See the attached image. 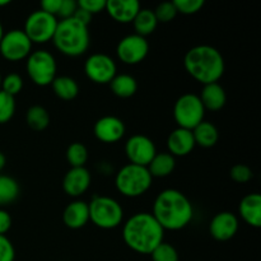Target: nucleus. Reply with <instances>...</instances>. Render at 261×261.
<instances>
[{"label":"nucleus","mask_w":261,"mask_h":261,"mask_svg":"<svg viewBox=\"0 0 261 261\" xmlns=\"http://www.w3.org/2000/svg\"><path fill=\"white\" fill-rule=\"evenodd\" d=\"M152 216L163 229L178 231L190 223L194 209L190 200L181 191L167 189L155 198Z\"/></svg>","instance_id":"1"},{"label":"nucleus","mask_w":261,"mask_h":261,"mask_svg":"<svg viewBox=\"0 0 261 261\" xmlns=\"http://www.w3.org/2000/svg\"><path fill=\"white\" fill-rule=\"evenodd\" d=\"M165 229L149 213H137L130 217L122 228V239L133 251L143 255L150 252L163 242Z\"/></svg>","instance_id":"2"},{"label":"nucleus","mask_w":261,"mask_h":261,"mask_svg":"<svg viewBox=\"0 0 261 261\" xmlns=\"http://www.w3.org/2000/svg\"><path fill=\"white\" fill-rule=\"evenodd\" d=\"M184 65L189 75L199 83H218L224 73V59L216 47L199 45L190 48L184 59Z\"/></svg>","instance_id":"3"},{"label":"nucleus","mask_w":261,"mask_h":261,"mask_svg":"<svg viewBox=\"0 0 261 261\" xmlns=\"http://www.w3.org/2000/svg\"><path fill=\"white\" fill-rule=\"evenodd\" d=\"M53 42L61 54L70 58L81 56L89 47L88 27L75 18H68L58 22Z\"/></svg>","instance_id":"4"},{"label":"nucleus","mask_w":261,"mask_h":261,"mask_svg":"<svg viewBox=\"0 0 261 261\" xmlns=\"http://www.w3.org/2000/svg\"><path fill=\"white\" fill-rule=\"evenodd\" d=\"M152 180L153 177L147 167L129 163L119 171L115 178V185L124 196L137 198L149 190Z\"/></svg>","instance_id":"5"},{"label":"nucleus","mask_w":261,"mask_h":261,"mask_svg":"<svg viewBox=\"0 0 261 261\" xmlns=\"http://www.w3.org/2000/svg\"><path fill=\"white\" fill-rule=\"evenodd\" d=\"M89 221L102 229L116 228L121 224L124 212L115 199L109 196H94L88 204Z\"/></svg>","instance_id":"6"},{"label":"nucleus","mask_w":261,"mask_h":261,"mask_svg":"<svg viewBox=\"0 0 261 261\" xmlns=\"http://www.w3.org/2000/svg\"><path fill=\"white\" fill-rule=\"evenodd\" d=\"M205 109L199 96L194 93L182 94L173 106V119L178 127L193 130L204 121Z\"/></svg>","instance_id":"7"},{"label":"nucleus","mask_w":261,"mask_h":261,"mask_svg":"<svg viewBox=\"0 0 261 261\" xmlns=\"http://www.w3.org/2000/svg\"><path fill=\"white\" fill-rule=\"evenodd\" d=\"M27 73L31 81L36 86L45 87L48 86L56 78V65L55 58L46 50H37L31 53L27 58Z\"/></svg>","instance_id":"8"},{"label":"nucleus","mask_w":261,"mask_h":261,"mask_svg":"<svg viewBox=\"0 0 261 261\" xmlns=\"http://www.w3.org/2000/svg\"><path fill=\"white\" fill-rule=\"evenodd\" d=\"M56 27H58L56 17L40 9L28 15L23 32L27 35L32 43H45L47 41H53Z\"/></svg>","instance_id":"9"},{"label":"nucleus","mask_w":261,"mask_h":261,"mask_svg":"<svg viewBox=\"0 0 261 261\" xmlns=\"http://www.w3.org/2000/svg\"><path fill=\"white\" fill-rule=\"evenodd\" d=\"M32 42L23 30H12L4 33L0 41V54L8 61H19L28 58Z\"/></svg>","instance_id":"10"},{"label":"nucleus","mask_w":261,"mask_h":261,"mask_svg":"<svg viewBox=\"0 0 261 261\" xmlns=\"http://www.w3.org/2000/svg\"><path fill=\"white\" fill-rule=\"evenodd\" d=\"M117 56L126 65H137L147 58L149 43L147 38L138 35H129L121 38L116 48Z\"/></svg>","instance_id":"11"},{"label":"nucleus","mask_w":261,"mask_h":261,"mask_svg":"<svg viewBox=\"0 0 261 261\" xmlns=\"http://www.w3.org/2000/svg\"><path fill=\"white\" fill-rule=\"evenodd\" d=\"M84 71L93 83L110 84V82L116 75V64L109 55L93 54L87 59Z\"/></svg>","instance_id":"12"},{"label":"nucleus","mask_w":261,"mask_h":261,"mask_svg":"<svg viewBox=\"0 0 261 261\" xmlns=\"http://www.w3.org/2000/svg\"><path fill=\"white\" fill-rule=\"evenodd\" d=\"M125 153L132 165L148 167L157 150L152 139L142 134L133 135L125 144Z\"/></svg>","instance_id":"13"},{"label":"nucleus","mask_w":261,"mask_h":261,"mask_svg":"<svg viewBox=\"0 0 261 261\" xmlns=\"http://www.w3.org/2000/svg\"><path fill=\"white\" fill-rule=\"evenodd\" d=\"M239 231V219L231 212H221L213 217L209 226L212 237L217 241H228Z\"/></svg>","instance_id":"14"},{"label":"nucleus","mask_w":261,"mask_h":261,"mask_svg":"<svg viewBox=\"0 0 261 261\" xmlns=\"http://www.w3.org/2000/svg\"><path fill=\"white\" fill-rule=\"evenodd\" d=\"M94 137L103 143H116L124 137L125 125L116 116H103L97 120L93 127Z\"/></svg>","instance_id":"15"},{"label":"nucleus","mask_w":261,"mask_h":261,"mask_svg":"<svg viewBox=\"0 0 261 261\" xmlns=\"http://www.w3.org/2000/svg\"><path fill=\"white\" fill-rule=\"evenodd\" d=\"M91 173L86 167H71L63 180V189L69 196L78 198L88 190Z\"/></svg>","instance_id":"16"},{"label":"nucleus","mask_w":261,"mask_h":261,"mask_svg":"<svg viewBox=\"0 0 261 261\" xmlns=\"http://www.w3.org/2000/svg\"><path fill=\"white\" fill-rule=\"evenodd\" d=\"M195 145L191 130L177 127L168 135L167 148L170 150V154L173 157H185L190 154Z\"/></svg>","instance_id":"17"},{"label":"nucleus","mask_w":261,"mask_h":261,"mask_svg":"<svg viewBox=\"0 0 261 261\" xmlns=\"http://www.w3.org/2000/svg\"><path fill=\"white\" fill-rule=\"evenodd\" d=\"M139 2L137 0H106V9L110 17L119 23H130L139 13Z\"/></svg>","instance_id":"18"},{"label":"nucleus","mask_w":261,"mask_h":261,"mask_svg":"<svg viewBox=\"0 0 261 261\" xmlns=\"http://www.w3.org/2000/svg\"><path fill=\"white\" fill-rule=\"evenodd\" d=\"M239 212L241 218L249 226L259 228L261 226V196L260 194L254 193L244 196L240 203Z\"/></svg>","instance_id":"19"},{"label":"nucleus","mask_w":261,"mask_h":261,"mask_svg":"<svg viewBox=\"0 0 261 261\" xmlns=\"http://www.w3.org/2000/svg\"><path fill=\"white\" fill-rule=\"evenodd\" d=\"M89 221V209L86 201L75 200L69 204L63 213V222L68 228L79 229Z\"/></svg>","instance_id":"20"},{"label":"nucleus","mask_w":261,"mask_h":261,"mask_svg":"<svg viewBox=\"0 0 261 261\" xmlns=\"http://www.w3.org/2000/svg\"><path fill=\"white\" fill-rule=\"evenodd\" d=\"M199 98H200L204 109L211 110V111H219V110L223 109L227 102L224 88L218 83H212L204 86Z\"/></svg>","instance_id":"21"},{"label":"nucleus","mask_w":261,"mask_h":261,"mask_svg":"<svg viewBox=\"0 0 261 261\" xmlns=\"http://www.w3.org/2000/svg\"><path fill=\"white\" fill-rule=\"evenodd\" d=\"M191 132H193L195 144L200 145L203 148L214 147L219 139L218 129L216 127V125L209 121H201Z\"/></svg>","instance_id":"22"},{"label":"nucleus","mask_w":261,"mask_h":261,"mask_svg":"<svg viewBox=\"0 0 261 261\" xmlns=\"http://www.w3.org/2000/svg\"><path fill=\"white\" fill-rule=\"evenodd\" d=\"M175 166L176 161L173 155L170 153H157L147 168L152 177H167L173 172Z\"/></svg>","instance_id":"23"},{"label":"nucleus","mask_w":261,"mask_h":261,"mask_svg":"<svg viewBox=\"0 0 261 261\" xmlns=\"http://www.w3.org/2000/svg\"><path fill=\"white\" fill-rule=\"evenodd\" d=\"M110 87H111L112 93L120 98H129L134 96L138 91L137 79L129 74L115 75L114 79L110 82Z\"/></svg>","instance_id":"24"},{"label":"nucleus","mask_w":261,"mask_h":261,"mask_svg":"<svg viewBox=\"0 0 261 261\" xmlns=\"http://www.w3.org/2000/svg\"><path fill=\"white\" fill-rule=\"evenodd\" d=\"M53 91L59 98L64 101H71L79 93V86L70 76H56L51 83Z\"/></svg>","instance_id":"25"},{"label":"nucleus","mask_w":261,"mask_h":261,"mask_svg":"<svg viewBox=\"0 0 261 261\" xmlns=\"http://www.w3.org/2000/svg\"><path fill=\"white\" fill-rule=\"evenodd\" d=\"M134 24L135 35L145 37L148 35H152L157 28V18H155L154 12L150 9H140L137 17L133 20Z\"/></svg>","instance_id":"26"},{"label":"nucleus","mask_w":261,"mask_h":261,"mask_svg":"<svg viewBox=\"0 0 261 261\" xmlns=\"http://www.w3.org/2000/svg\"><path fill=\"white\" fill-rule=\"evenodd\" d=\"M25 120L31 129L36 132H42L50 124V115L45 107L36 105V106L30 107L25 115Z\"/></svg>","instance_id":"27"},{"label":"nucleus","mask_w":261,"mask_h":261,"mask_svg":"<svg viewBox=\"0 0 261 261\" xmlns=\"http://www.w3.org/2000/svg\"><path fill=\"white\" fill-rule=\"evenodd\" d=\"M19 195V185L10 176L0 175V203H12Z\"/></svg>","instance_id":"28"},{"label":"nucleus","mask_w":261,"mask_h":261,"mask_svg":"<svg viewBox=\"0 0 261 261\" xmlns=\"http://www.w3.org/2000/svg\"><path fill=\"white\" fill-rule=\"evenodd\" d=\"M66 160L71 167H84L88 160V149L83 143H71L66 149Z\"/></svg>","instance_id":"29"},{"label":"nucleus","mask_w":261,"mask_h":261,"mask_svg":"<svg viewBox=\"0 0 261 261\" xmlns=\"http://www.w3.org/2000/svg\"><path fill=\"white\" fill-rule=\"evenodd\" d=\"M153 261H178V252L172 245L162 242L150 252Z\"/></svg>","instance_id":"30"},{"label":"nucleus","mask_w":261,"mask_h":261,"mask_svg":"<svg viewBox=\"0 0 261 261\" xmlns=\"http://www.w3.org/2000/svg\"><path fill=\"white\" fill-rule=\"evenodd\" d=\"M23 88V79L18 74L12 73L8 74L7 76L2 78V86H0V91L5 92L9 96L15 97Z\"/></svg>","instance_id":"31"},{"label":"nucleus","mask_w":261,"mask_h":261,"mask_svg":"<svg viewBox=\"0 0 261 261\" xmlns=\"http://www.w3.org/2000/svg\"><path fill=\"white\" fill-rule=\"evenodd\" d=\"M15 112V99L5 92L0 91V124H5Z\"/></svg>","instance_id":"32"},{"label":"nucleus","mask_w":261,"mask_h":261,"mask_svg":"<svg viewBox=\"0 0 261 261\" xmlns=\"http://www.w3.org/2000/svg\"><path fill=\"white\" fill-rule=\"evenodd\" d=\"M153 12H154L158 23H168L175 19V17L177 15V10H176L173 2L161 3L160 5H157V8Z\"/></svg>","instance_id":"33"},{"label":"nucleus","mask_w":261,"mask_h":261,"mask_svg":"<svg viewBox=\"0 0 261 261\" xmlns=\"http://www.w3.org/2000/svg\"><path fill=\"white\" fill-rule=\"evenodd\" d=\"M173 4H175L177 13L190 15L203 9L204 0H175Z\"/></svg>","instance_id":"34"},{"label":"nucleus","mask_w":261,"mask_h":261,"mask_svg":"<svg viewBox=\"0 0 261 261\" xmlns=\"http://www.w3.org/2000/svg\"><path fill=\"white\" fill-rule=\"evenodd\" d=\"M229 176H231V178L234 182L246 184L252 178V171L249 166L241 165V163H240V165H234L233 167L231 168Z\"/></svg>","instance_id":"35"},{"label":"nucleus","mask_w":261,"mask_h":261,"mask_svg":"<svg viewBox=\"0 0 261 261\" xmlns=\"http://www.w3.org/2000/svg\"><path fill=\"white\" fill-rule=\"evenodd\" d=\"M15 250L10 240L0 234V261H14Z\"/></svg>","instance_id":"36"},{"label":"nucleus","mask_w":261,"mask_h":261,"mask_svg":"<svg viewBox=\"0 0 261 261\" xmlns=\"http://www.w3.org/2000/svg\"><path fill=\"white\" fill-rule=\"evenodd\" d=\"M76 4L81 9L86 10L91 15L101 13L102 10L106 9V0H79Z\"/></svg>","instance_id":"37"},{"label":"nucleus","mask_w":261,"mask_h":261,"mask_svg":"<svg viewBox=\"0 0 261 261\" xmlns=\"http://www.w3.org/2000/svg\"><path fill=\"white\" fill-rule=\"evenodd\" d=\"M76 8H78V4H76V2H74V0H61L60 10H59L58 15L61 19L73 18Z\"/></svg>","instance_id":"38"},{"label":"nucleus","mask_w":261,"mask_h":261,"mask_svg":"<svg viewBox=\"0 0 261 261\" xmlns=\"http://www.w3.org/2000/svg\"><path fill=\"white\" fill-rule=\"evenodd\" d=\"M60 5H61V0H43L41 3V10H43L47 14L54 15L56 17L60 10Z\"/></svg>","instance_id":"39"},{"label":"nucleus","mask_w":261,"mask_h":261,"mask_svg":"<svg viewBox=\"0 0 261 261\" xmlns=\"http://www.w3.org/2000/svg\"><path fill=\"white\" fill-rule=\"evenodd\" d=\"M10 227H12V218H10L9 213L0 209V234L5 236V233L9 231Z\"/></svg>","instance_id":"40"},{"label":"nucleus","mask_w":261,"mask_h":261,"mask_svg":"<svg viewBox=\"0 0 261 261\" xmlns=\"http://www.w3.org/2000/svg\"><path fill=\"white\" fill-rule=\"evenodd\" d=\"M92 17H93V15H91L88 12H86V10L81 9V8H79V7L76 8L75 13H74V15H73V18H75V19L78 20V22H81L82 24L87 25V27H88V24H89V23H91Z\"/></svg>","instance_id":"41"},{"label":"nucleus","mask_w":261,"mask_h":261,"mask_svg":"<svg viewBox=\"0 0 261 261\" xmlns=\"http://www.w3.org/2000/svg\"><path fill=\"white\" fill-rule=\"evenodd\" d=\"M5 162H7V160H5V155L3 154L2 152H0V171H2L3 168H4Z\"/></svg>","instance_id":"42"},{"label":"nucleus","mask_w":261,"mask_h":261,"mask_svg":"<svg viewBox=\"0 0 261 261\" xmlns=\"http://www.w3.org/2000/svg\"><path fill=\"white\" fill-rule=\"evenodd\" d=\"M9 3V0H0V7H5V5H8Z\"/></svg>","instance_id":"43"},{"label":"nucleus","mask_w":261,"mask_h":261,"mask_svg":"<svg viewBox=\"0 0 261 261\" xmlns=\"http://www.w3.org/2000/svg\"><path fill=\"white\" fill-rule=\"evenodd\" d=\"M3 36H4V31H3V25H2V23H0V41H2Z\"/></svg>","instance_id":"44"},{"label":"nucleus","mask_w":261,"mask_h":261,"mask_svg":"<svg viewBox=\"0 0 261 261\" xmlns=\"http://www.w3.org/2000/svg\"><path fill=\"white\" fill-rule=\"evenodd\" d=\"M0 86H2V75H0Z\"/></svg>","instance_id":"45"},{"label":"nucleus","mask_w":261,"mask_h":261,"mask_svg":"<svg viewBox=\"0 0 261 261\" xmlns=\"http://www.w3.org/2000/svg\"><path fill=\"white\" fill-rule=\"evenodd\" d=\"M2 205H3V204H2V203H0V208H2Z\"/></svg>","instance_id":"46"}]
</instances>
